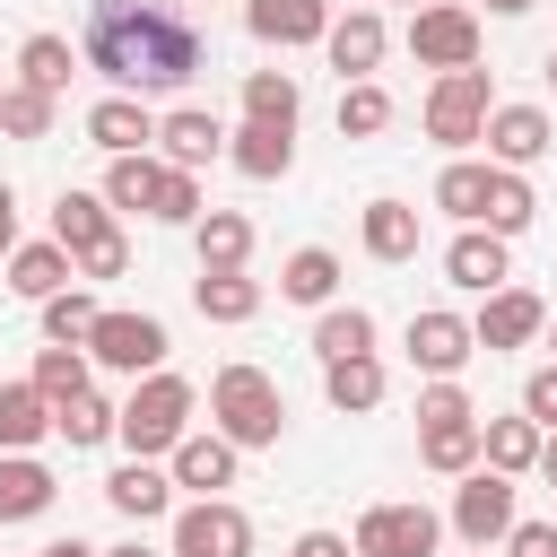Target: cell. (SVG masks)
I'll use <instances>...</instances> for the list:
<instances>
[{"label":"cell","mask_w":557,"mask_h":557,"mask_svg":"<svg viewBox=\"0 0 557 557\" xmlns=\"http://www.w3.org/2000/svg\"><path fill=\"white\" fill-rule=\"evenodd\" d=\"M78 61L113 96H183L209 70V35L174 0H87Z\"/></svg>","instance_id":"1"},{"label":"cell","mask_w":557,"mask_h":557,"mask_svg":"<svg viewBox=\"0 0 557 557\" xmlns=\"http://www.w3.org/2000/svg\"><path fill=\"white\" fill-rule=\"evenodd\" d=\"M191 409H200V392H191L174 366H157V374H139L131 400L113 409V444H131L139 461H165V453L191 435Z\"/></svg>","instance_id":"2"},{"label":"cell","mask_w":557,"mask_h":557,"mask_svg":"<svg viewBox=\"0 0 557 557\" xmlns=\"http://www.w3.org/2000/svg\"><path fill=\"white\" fill-rule=\"evenodd\" d=\"M209 418H218V435L235 444V453H270L278 435H287V392L261 374V366H218L209 374Z\"/></svg>","instance_id":"3"},{"label":"cell","mask_w":557,"mask_h":557,"mask_svg":"<svg viewBox=\"0 0 557 557\" xmlns=\"http://www.w3.org/2000/svg\"><path fill=\"white\" fill-rule=\"evenodd\" d=\"M487 104H496V78L479 61L470 70H435V87H426V139L444 157H470L479 131H487Z\"/></svg>","instance_id":"4"},{"label":"cell","mask_w":557,"mask_h":557,"mask_svg":"<svg viewBox=\"0 0 557 557\" xmlns=\"http://www.w3.org/2000/svg\"><path fill=\"white\" fill-rule=\"evenodd\" d=\"M78 348H87V366H104V374H131V383H139V374H157V366H165V348H174V339H165V322H157V313H113V305H104V313H96V331H87Z\"/></svg>","instance_id":"5"},{"label":"cell","mask_w":557,"mask_h":557,"mask_svg":"<svg viewBox=\"0 0 557 557\" xmlns=\"http://www.w3.org/2000/svg\"><path fill=\"white\" fill-rule=\"evenodd\" d=\"M435 540H444V513H426L418 496L366 505V513H357V531H348V548H357V557H435Z\"/></svg>","instance_id":"6"},{"label":"cell","mask_w":557,"mask_h":557,"mask_svg":"<svg viewBox=\"0 0 557 557\" xmlns=\"http://www.w3.org/2000/svg\"><path fill=\"white\" fill-rule=\"evenodd\" d=\"M409 52H418V70H470L479 61V9H461V0L409 9Z\"/></svg>","instance_id":"7"},{"label":"cell","mask_w":557,"mask_h":557,"mask_svg":"<svg viewBox=\"0 0 557 557\" xmlns=\"http://www.w3.org/2000/svg\"><path fill=\"white\" fill-rule=\"evenodd\" d=\"M513 513H522V505H513V479H505V470H487V461L461 470V487H453V531H461V548H496V540L513 531Z\"/></svg>","instance_id":"8"},{"label":"cell","mask_w":557,"mask_h":557,"mask_svg":"<svg viewBox=\"0 0 557 557\" xmlns=\"http://www.w3.org/2000/svg\"><path fill=\"white\" fill-rule=\"evenodd\" d=\"M165 557H252V513L226 496H191L174 513V548Z\"/></svg>","instance_id":"9"},{"label":"cell","mask_w":557,"mask_h":557,"mask_svg":"<svg viewBox=\"0 0 557 557\" xmlns=\"http://www.w3.org/2000/svg\"><path fill=\"white\" fill-rule=\"evenodd\" d=\"M400 348H409V366H418L426 383H435V374H461V366L479 357V339H470V313H453V305H426V313H409Z\"/></svg>","instance_id":"10"},{"label":"cell","mask_w":557,"mask_h":557,"mask_svg":"<svg viewBox=\"0 0 557 557\" xmlns=\"http://www.w3.org/2000/svg\"><path fill=\"white\" fill-rule=\"evenodd\" d=\"M487 165H513V174H531L548 148H557V122H548V104H487Z\"/></svg>","instance_id":"11"},{"label":"cell","mask_w":557,"mask_h":557,"mask_svg":"<svg viewBox=\"0 0 557 557\" xmlns=\"http://www.w3.org/2000/svg\"><path fill=\"white\" fill-rule=\"evenodd\" d=\"M540 331H548V305H540L531 287H513V278H505V287H487V296H479V313H470V339H479L487 357H496V348H531Z\"/></svg>","instance_id":"12"},{"label":"cell","mask_w":557,"mask_h":557,"mask_svg":"<svg viewBox=\"0 0 557 557\" xmlns=\"http://www.w3.org/2000/svg\"><path fill=\"white\" fill-rule=\"evenodd\" d=\"M322 52H331V70H339V78H374V70H383V52H392L383 9H374V0H357L348 17H331V26H322Z\"/></svg>","instance_id":"13"},{"label":"cell","mask_w":557,"mask_h":557,"mask_svg":"<svg viewBox=\"0 0 557 557\" xmlns=\"http://www.w3.org/2000/svg\"><path fill=\"white\" fill-rule=\"evenodd\" d=\"M157 157L183 165V174H200V165L226 157V122L200 113V104H174V113H157Z\"/></svg>","instance_id":"14"},{"label":"cell","mask_w":557,"mask_h":557,"mask_svg":"<svg viewBox=\"0 0 557 557\" xmlns=\"http://www.w3.org/2000/svg\"><path fill=\"white\" fill-rule=\"evenodd\" d=\"M235 461H244V453H235L218 426H191V435L165 453V479L191 487V496H218V487H235Z\"/></svg>","instance_id":"15"},{"label":"cell","mask_w":557,"mask_h":557,"mask_svg":"<svg viewBox=\"0 0 557 557\" xmlns=\"http://www.w3.org/2000/svg\"><path fill=\"white\" fill-rule=\"evenodd\" d=\"M444 278H453L461 296H487V287H505V278H513V252H505V235H487V226H461V235L444 244Z\"/></svg>","instance_id":"16"},{"label":"cell","mask_w":557,"mask_h":557,"mask_svg":"<svg viewBox=\"0 0 557 557\" xmlns=\"http://www.w3.org/2000/svg\"><path fill=\"white\" fill-rule=\"evenodd\" d=\"M244 26H252V44H270V52H296V44H322V26H331V0H244Z\"/></svg>","instance_id":"17"},{"label":"cell","mask_w":557,"mask_h":557,"mask_svg":"<svg viewBox=\"0 0 557 557\" xmlns=\"http://www.w3.org/2000/svg\"><path fill=\"white\" fill-rule=\"evenodd\" d=\"M87 139H96L104 157H139V148H157V113H148V96H96V104H87Z\"/></svg>","instance_id":"18"},{"label":"cell","mask_w":557,"mask_h":557,"mask_svg":"<svg viewBox=\"0 0 557 557\" xmlns=\"http://www.w3.org/2000/svg\"><path fill=\"white\" fill-rule=\"evenodd\" d=\"M383 392H392V374H383V357H374V348H357V357H322V400H331L339 418L383 409Z\"/></svg>","instance_id":"19"},{"label":"cell","mask_w":557,"mask_h":557,"mask_svg":"<svg viewBox=\"0 0 557 557\" xmlns=\"http://www.w3.org/2000/svg\"><path fill=\"white\" fill-rule=\"evenodd\" d=\"M104 505L122 513V522H165L174 513V479H165V461H122L113 479H104Z\"/></svg>","instance_id":"20"},{"label":"cell","mask_w":557,"mask_h":557,"mask_svg":"<svg viewBox=\"0 0 557 557\" xmlns=\"http://www.w3.org/2000/svg\"><path fill=\"white\" fill-rule=\"evenodd\" d=\"M357 244L374 252V261H418V244H426V218L409 209V200H366V218H357Z\"/></svg>","instance_id":"21"},{"label":"cell","mask_w":557,"mask_h":557,"mask_svg":"<svg viewBox=\"0 0 557 557\" xmlns=\"http://www.w3.org/2000/svg\"><path fill=\"white\" fill-rule=\"evenodd\" d=\"M226 165H235L244 183H278V174L296 165V131H270V122H244V131H226Z\"/></svg>","instance_id":"22"},{"label":"cell","mask_w":557,"mask_h":557,"mask_svg":"<svg viewBox=\"0 0 557 557\" xmlns=\"http://www.w3.org/2000/svg\"><path fill=\"white\" fill-rule=\"evenodd\" d=\"M278 296L305 305V313H322V305L339 296V252H331V244H296V252L278 261Z\"/></svg>","instance_id":"23"},{"label":"cell","mask_w":557,"mask_h":557,"mask_svg":"<svg viewBox=\"0 0 557 557\" xmlns=\"http://www.w3.org/2000/svg\"><path fill=\"white\" fill-rule=\"evenodd\" d=\"M52 496H61V479L35 453H0V522H35V513H52Z\"/></svg>","instance_id":"24"},{"label":"cell","mask_w":557,"mask_h":557,"mask_svg":"<svg viewBox=\"0 0 557 557\" xmlns=\"http://www.w3.org/2000/svg\"><path fill=\"white\" fill-rule=\"evenodd\" d=\"M540 435H548V426H531L522 409H513V418H479V461L505 470V479H522V470H540Z\"/></svg>","instance_id":"25"},{"label":"cell","mask_w":557,"mask_h":557,"mask_svg":"<svg viewBox=\"0 0 557 557\" xmlns=\"http://www.w3.org/2000/svg\"><path fill=\"white\" fill-rule=\"evenodd\" d=\"M70 78H78V52H70V35H52V26H35V35L17 44V87H44V96H70Z\"/></svg>","instance_id":"26"},{"label":"cell","mask_w":557,"mask_h":557,"mask_svg":"<svg viewBox=\"0 0 557 557\" xmlns=\"http://www.w3.org/2000/svg\"><path fill=\"white\" fill-rule=\"evenodd\" d=\"M191 244H200V270H244L252 261V218L244 209H200Z\"/></svg>","instance_id":"27"},{"label":"cell","mask_w":557,"mask_h":557,"mask_svg":"<svg viewBox=\"0 0 557 557\" xmlns=\"http://www.w3.org/2000/svg\"><path fill=\"white\" fill-rule=\"evenodd\" d=\"M70 278H78V270H70V244H52V235H44V244H9V287H17L26 305H44V296L70 287Z\"/></svg>","instance_id":"28"},{"label":"cell","mask_w":557,"mask_h":557,"mask_svg":"<svg viewBox=\"0 0 557 557\" xmlns=\"http://www.w3.org/2000/svg\"><path fill=\"white\" fill-rule=\"evenodd\" d=\"M191 305H200V322H252L261 313V278L252 270H200Z\"/></svg>","instance_id":"29"},{"label":"cell","mask_w":557,"mask_h":557,"mask_svg":"<svg viewBox=\"0 0 557 557\" xmlns=\"http://www.w3.org/2000/svg\"><path fill=\"white\" fill-rule=\"evenodd\" d=\"M296 113H305V87H296V70H244V122L296 131Z\"/></svg>","instance_id":"30"},{"label":"cell","mask_w":557,"mask_h":557,"mask_svg":"<svg viewBox=\"0 0 557 557\" xmlns=\"http://www.w3.org/2000/svg\"><path fill=\"white\" fill-rule=\"evenodd\" d=\"M531 218H540V191H531V174H513V165H496V174H487V209H479V226L513 244V235H522Z\"/></svg>","instance_id":"31"},{"label":"cell","mask_w":557,"mask_h":557,"mask_svg":"<svg viewBox=\"0 0 557 557\" xmlns=\"http://www.w3.org/2000/svg\"><path fill=\"white\" fill-rule=\"evenodd\" d=\"M52 435V400L35 383H0V453H35Z\"/></svg>","instance_id":"32"},{"label":"cell","mask_w":557,"mask_h":557,"mask_svg":"<svg viewBox=\"0 0 557 557\" xmlns=\"http://www.w3.org/2000/svg\"><path fill=\"white\" fill-rule=\"evenodd\" d=\"M104 235H122L113 209H104V191H61V200H52V244L87 252V244H104Z\"/></svg>","instance_id":"33"},{"label":"cell","mask_w":557,"mask_h":557,"mask_svg":"<svg viewBox=\"0 0 557 557\" xmlns=\"http://www.w3.org/2000/svg\"><path fill=\"white\" fill-rule=\"evenodd\" d=\"M487 174H496V165H479V157H444V174H435V209L461 218V226H479V209H487Z\"/></svg>","instance_id":"34"},{"label":"cell","mask_w":557,"mask_h":557,"mask_svg":"<svg viewBox=\"0 0 557 557\" xmlns=\"http://www.w3.org/2000/svg\"><path fill=\"white\" fill-rule=\"evenodd\" d=\"M52 435H61L70 453H96V444H113V400L87 383L78 400H61V409H52Z\"/></svg>","instance_id":"35"},{"label":"cell","mask_w":557,"mask_h":557,"mask_svg":"<svg viewBox=\"0 0 557 557\" xmlns=\"http://www.w3.org/2000/svg\"><path fill=\"white\" fill-rule=\"evenodd\" d=\"M418 461H426L435 479H461V470H479V418H453V426H418Z\"/></svg>","instance_id":"36"},{"label":"cell","mask_w":557,"mask_h":557,"mask_svg":"<svg viewBox=\"0 0 557 557\" xmlns=\"http://www.w3.org/2000/svg\"><path fill=\"white\" fill-rule=\"evenodd\" d=\"M392 131V87L383 78H339V139H374Z\"/></svg>","instance_id":"37"},{"label":"cell","mask_w":557,"mask_h":557,"mask_svg":"<svg viewBox=\"0 0 557 557\" xmlns=\"http://www.w3.org/2000/svg\"><path fill=\"white\" fill-rule=\"evenodd\" d=\"M157 174H165V157H157V148L113 157V165H104V209H113V218H122V209H148V200H157Z\"/></svg>","instance_id":"38"},{"label":"cell","mask_w":557,"mask_h":557,"mask_svg":"<svg viewBox=\"0 0 557 557\" xmlns=\"http://www.w3.org/2000/svg\"><path fill=\"white\" fill-rule=\"evenodd\" d=\"M357 348H374V313L331 296V305L313 313V357H357Z\"/></svg>","instance_id":"39"},{"label":"cell","mask_w":557,"mask_h":557,"mask_svg":"<svg viewBox=\"0 0 557 557\" xmlns=\"http://www.w3.org/2000/svg\"><path fill=\"white\" fill-rule=\"evenodd\" d=\"M87 374H96V366H87V348L52 339V348H35V374H26V383H35V392L61 409V400H78V392H87Z\"/></svg>","instance_id":"40"},{"label":"cell","mask_w":557,"mask_h":557,"mask_svg":"<svg viewBox=\"0 0 557 557\" xmlns=\"http://www.w3.org/2000/svg\"><path fill=\"white\" fill-rule=\"evenodd\" d=\"M96 313H104V305H96V287H87V278H70V287H52V296H44V339H70V348H78V339L96 331Z\"/></svg>","instance_id":"41"},{"label":"cell","mask_w":557,"mask_h":557,"mask_svg":"<svg viewBox=\"0 0 557 557\" xmlns=\"http://www.w3.org/2000/svg\"><path fill=\"white\" fill-rule=\"evenodd\" d=\"M52 113H61V96L9 78V96H0V139H52Z\"/></svg>","instance_id":"42"},{"label":"cell","mask_w":557,"mask_h":557,"mask_svg":"<svg viewBox=\"0 0 557 557\" xmlns=\"http://www.w3.org/2000/svg\"><path fill=\"white\" fill-rule=\"evenodd\" d=\"M200 209H209V200H200V174L165 165V174H157V200H148V218H157V226H191Z\"/></svg>","instance_id":"43"},{"label":"cell","mask_w":557,"mask_h":557,"mask_svg":"<svg viewBox=\"0 0 557 557\" xmlns=\"http://www.w3.org/2000/svg\"><path fill=\"white\" fill-rule=\"evenodd\" d=\"M453 418H479V409H470L461 374H435V383L418 392V426H453Z\"/></svg>","instance_id":"44"},{"label":"cell","mask_w":557,"mask_h":557,"mask_svg":"<svg viewBox=\"0 0 557 557\" xmlns=\"http://www.w3.org/2000/svg\"><path fill=\"white\" fill-rule=\"evenodd\" d=\"M70 270H78L87 287H96V278H122V270H131V244H122V235H104V244H87V252H70Z\"/></svg>","instance_id":"45"},{"label":"cell","mask_w":557,"mask_h":557,"mask_svg":"<svg viewBox=\"0 0 557 557\" xmlns=\"http://www.w3.org/2000/svg\"><path fill=\"white\" fill-rule=\"evenodd\" d=\"M505 557H557V522H522V513H513V531H505Z\"/></svg>","instance_id":"46"},{"label":"cell","mask_w":557,"mask_h":557,"mask_svg":"<svg viewBox=\"0 0 557 557\" xmlns=\"http://www.w3.org/2000/svg\"><path fill=\"white\" fill-rule=\"evenodd\" d=\"M522 418H531V426H557V366H540V374L522 383Z\"/></svg>","instance_id":"47"},{"label":"cell","mask_w":557,"mask_h":557,"mask_svg":"<svg viewBox=\"0 0 557 557\" xmlns=\"http://www.w3.org/2000/svg\"><path fill=\"white\" fill-rule=\"evenodd\" d=\"M287 557H357V548H348V531H296Z\"/></svg>","instance_id":"48"},{"label":"cell","mask_w":557,"mask_h":557,"mask_svg":"<svg viewBox=\"0 0 557 557\" xmlns=\"http://www.w3.org/2000/svg\"><path fill=\"white\" fill-rule=\"evenodd\" d=\"M9 244H17V191L0 183V252H9Z\"/></svg>","instance_id":"49"},{"label":"cell","mask_w":557,"mask_h":557,"mask_svg":"<svg viewBox=\"0 0 557 557\" xmlns=\"http://www.w3.org/2000/svg\"><path fill=\"white\" fill-rule=\"evenodd\" d=\"M35 557H96V548H87V540H44Z\"/></svg>","instance_id":"50"},{"label":"cell","mask_w":557,"mask_h":557,"mask_svg":"<svg viewBox=\"0 0 557 557\" xmlns=\"http://www.w3.org/2000/svg\"><path fill=\"white\" fill-rule=\"evenodd\" d=\"M540 470H548V487H557V426L540 435Z\"/></svg>","instance_id":"51"},{"label":"cell","mask_w":557,"mask_h":557,"mask_svg":"<svg viewBox=\"0 0 557 557\" xmlns=\"http://www.w3.org/2000/svg\"><path fill=\"white\" fill-rule=\"evenodd\" d=\"M479 9H487V17H522L531 0H479Z\"/></svg>","instance_id":"52"},{"label":"cell","mask_w":557,"mask_h":557,"mask_svg":"<svg viewBox=\"0 0 557 557\" xmlns=\"http://www.w3.org/2000/svg\"><path fill=\"white\" fill-rule=\"evenodd\" d=\"M96 557H157V548H139V540H122V548H96Z\"/></svg>","instance_id":"53"},{"label":"cell","mask_w":557,"mask_h":557,"mask_svg":"<svg viewBox=\"0 0 557 557\" xmlns=\"http://www.w3.org/2000/svg\"><path fill=\"white\" fill-rule=\"evenodd\" d=\"M540 70H548V87H557V52H548V61H540Z\"/></svg>","instance_id":"54"},{"label":"cell","mask_w":557,"mask_h":557,"mask_svg":"<svg viewBox=\"0 0 557 557\" xmlns=\"http://www.w3.org/2000/svg\"><path fill=\"white\" fill-rule=\"evenodd\" d=\"M409 9H426V0H409Z\"/></svg>","instance_id":"55"},{"label":"cell","mask_w":557,"mask_h":557,"mask_svg":"<svg viewBox=\"0 0 557 557\" xmlns=\"http://www.w3.org/2000/svg\"><path fill=\"white\" fill-rule=\"evenodd\" d=\"M0 96H9V78H0Z\"/></svg>","instance_id":"56"},{"label":"cell","mask_w":557,"mask_h":557,"mask_svg":"<svg viewBox=\"0 0 557 557\" xmlns=\"http://www.w3.org/2000/svg\"><path fill=\"white\" fill-rule=\"evenodd\" d=\"M470 557H487V548H470Z\"/></svg>","instance_id":"57"}]
</instances>
